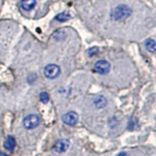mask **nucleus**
<instances>
[{"label":"nucleus","mask_w":156,"mask_h":156,"mask_svg":"<svg viewBox=\"0 0 156 156\" xmlns=\"http://www.w3.org/2000/svg\"><path fill=\"white\" fill-rule=\"evenodd\" d=\"M131 13H132V10L130 7H128L127 5L121 4L112 10L110 17L113 21H120V20L127 19L131 15Z\"/></svg>","instance_id":"obj_1"},{"label":"nucleus","mask_w":156,"mask_h":156,"mask_svg":"<svg viewBox=\"0 0 156 156\" xmlns=\"http://www.w3.org/2000/svg\"><path fill=\"white\" fill-rule=\"evenodd\" d=\"M53 36H54V39H55V40L61 41V40H62V39L66 38V33L65 30H58V31H56L55 33H54Z\"/></svg>","instance_id":"obj_12"},{"label":"nucleus","mask_w":156,"mask_h":156,"mask_svg":"<svg viewBox=\"0 0 156 156\" xmlns=\"http://www.w3.org/2000/svg\"><path fill=\"white\" fill-rule=\"evenodd\" d=\"M62 122L68 126H74L78 122V114L75 111H69L62 116Z\"/></svg>","instance_id":"obj_5"},{"label":"nucleus","mask_w":156,"mask_h":156,"mask_svg":"<svg viewBox=\"0 0 156 156\" xmlns=\"http://www.w3.org/2000/svg\"><path fill=\"white\" fill-rule=\"evenodd\" d=\"M109 70H110V63L105 60L97 62L94 66V71L101 75L107 74V73L109 72Z\"/></svg>","instance_id":"obj_4"},{"label":"nucleus","mask_w":156,"mask_h":156,"mask_svg":"<svg viewBox=\"0 0 156 156\" xmlns=\"http://www.w3.org/2000/svg\"><path fill=\"white\" fill-rule=\"evenodd\" d=\"M36 75L35 74H30V75H28V77H27V81L29 82V83H33L34 81L36 80Z\"/></svg>","instance_id":"obj_16"},{"label":"nucleus","mask_w":156,"mask_h":156,"mask_svg":"<svg viewBox=\"0 0 156 156\" xmlns=\"http://www.w3.org/2000/svg\"><path fill=\"white\" fill-rule=\"evenodd\" d=\"M116 156H129L128 155V153H126V152H120V153H118Z\"/></svg>","instance_id":"obj_17"},{"label":"nucleus","mask_w":156,"mask_h":156,"mask_svg":"<svg viewBox=\"0 0 156 156\" xmlns=\"http://www.w3.org/2000/svg\"><path fill=\"white\" fill-rule=\"evenodd\" d=\"M99 53V48L98 47H92V48H90L89 50H88V52H87V54H88V56L89 57H94V56H96L97 54Z\"/></svg>","instance_id":"obj_14"},{"label":"nucleus","mask_w":156,"mask_h":156,"mask_svg":"<svg viewBox=\"0 0 156 156\" xmlns=\"http://www.w3.org/2000/svg\"><path fill=\"white\" fill-rule=\"evenodd\" d=\"M106 104H107V101L105 98L102 96L96 98V100L94 101V105L97 108H104V107L106 105Z\"/></svg>","instance_id":"obj_9"},{"label":"nucleus","mask_w":156,"mask_h":156,"mask_svg":"<svg viewBox=\"0 0 156 156\" xmlns=\"http://www.w3.org/2000/svg\"><path fill=\"white\" fill-rule=\"evenodd\" d=\"M49 99H50V97H49V94L47 92H41L40 95H39V100L43 104H47L49 101Z\"/></svg>","instance_id":"obj_13"},{"label":"nucleus","mask_w":156,"mask_h":156,"mask_svg":"<svg viewBox=\"0 0 156 156\" xmlns=\"http://www.w3.org/2000/svg\"><path fill=\"white\" fill-rule=\"evenodd\" d=\"M136 122H138V120H136V118L131 119L130 122H129V124H128V129L129 130H134L136 125Z\"/></svg>","instance_id":"obj_15"},{"label":"nucleus","mask_w":156,"mask_h":156,"mask_svg":"<svg viewBox=\"0 0 156 156\" xmlns=\"http://www.w3.org/2000/svg\"><path fill=\"white\" fill-rule=\"evenodd\" d=\"M144 45H145V48L147 49L148 51H150L151 53L155 52V41L153 40V39L148 38L147 40H145Z\"/></svg>","instance_id":"obj_10"},{"label":"nucleus","mask_w":156,"mask_h":156,"mask_svg":"<svg viewBox=\"0 0 156 156\" xmlns=\"http://www.w3.org/2000/svg\"><path fill=\"white\" fill-rule=\"evenodd\" d=\"M40 123V118L36 114H29L26 116L23 120V127L27 130H31L36 128V127Z\"/></svg>","instance_id":"obj_2"},{"label":"nucleus","mask_w":156,"mask_h":156,"mask_svg":"<svg viewBox=\"0 0 156 156\" xmlns=\"http://www.w3.org/2000/svg\"><path fill=\"white\" fill-rule=\"evenodd\" d=\"M36 5V0H22L21 7L24 11H30Z\"/></svg>","instance_id":"obj_8"},{"label":"nucleus","mask_w":156,"mask_h":156,"mask_svg":"<svg viewBox=\"0 0 156 156\" xmlns=\"http://www.w3.org/2000/svg\"><path fill=\"white\" fill-rule=\"evenodd\" d=\"M58 22H66L67 20H69L70 19V15L69 14H67V13H60V14H58L56 18H55Z\"/></svg>","instance_id":"obj_11"},{"label":"nucleus","mask_w":156,"mask_h":156,"mask_svg":"<svg viewBox=\"0 0 156 156\" xmlns=\"http://www.w3.org/2000/svg\"><path fill=\"white\" fill-rule=\"evenodd\" d=\"M69 140H66V139H61V140H58L55 144H54L53 148L54 150L56 151L58 153H62L65 151L67 150V148L69 147Z\"/></svg>","instance_id":"obj_6"},{"label":"nucleus","mask_w":156,"mask_h":156,"mask_svg":"<svg viewBox=\"0 0 156 156\" xmlns=\"http://www.w3.org/2000/svg\"><path fill=\"white\" fill-rule=\"evenodd\" d=\"M61 73V69L57 65H54V63H50L45 66L44 68V75L45 77L49 78V79H55L57 78Z\"/></svg>","instance_id":"obj_3"},{"label":"nucleus","mask_w":156,"mask_h":156,"mask_svg":"<svg viewBox=\"0 0 156 156\" xmlns=\"http://www.w3.org/2000/svg\"><path fill=\"white\" fill-rule=\"evenodd\" d=\"M4 147L9 151H12L16 147V140L13 136H8L4 141Z\"/></svg>","instance_id":"obj_7"},{"label":"nucleus","mask_w":156,"mask_h":156,"mask_svg":"<svg viewBox=\"0 0 156 156\" xmlns=\"http://www.w3.org/2000/svg\"><path fill=\"white\" fill-rule=\"evenodd\" d=\"M0 156H9V155L6 154V153H4V152H1V151H0Z\"/></svg>","instance_id":"obj_18"}]
</instances>
